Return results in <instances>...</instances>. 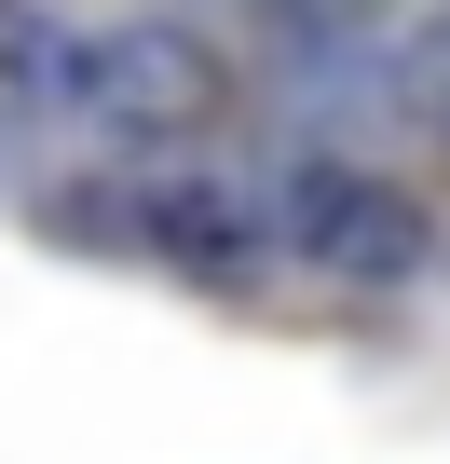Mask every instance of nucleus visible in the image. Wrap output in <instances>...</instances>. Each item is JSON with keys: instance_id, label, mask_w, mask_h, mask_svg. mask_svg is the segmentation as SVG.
Wrapping results in <instances>:
<instances>
[{"instance_id": "obj_1", "label": "nucleus", "mask_w": 450, "mask_h": 464, "mask_svg": "<svg viewBox=\"0 0 450 464\" xmlns=\"http://www.w3.org/2000/svg\"><path fill=\"white\" fill-rule=\"evenodd\" d=\"M273 218H287V246H301V260H328V274H355V287L423 274V205L382 191L369 164H287Z\"/></svg>"}, {"instance_id": "obj_2", "label": "nucleus", "mask_w": 450, "mask_h": 464, "mask_svg": "<svg viewBox=\"0 0 450 464\" xmlns=\"http://www.w3.org/2000/svg\"><path fill=\"white\" fill-rule=\"evenodd\" d=\"M82 96L110 110V137H191L205 110H218V55L191 42V28H110V42H82Z\"/></svg>"}, {"instance_id": "obj_3", "label": "nucleus", "mask_w": 450, "mask_h": 464, "mask_svg": "<svg viewBox=\"0 0 450 464\" xmlns=\"http://www.w3.org/2000/svg\"><path fill=\"white\" fill-rule=\"evenodd\" d=\"M137 232H150V246L191 274V287H233L246 260H260V232H246V205L233 191H205V178H164L150 205H137Z\"/></svg>"}, {"instance_id": "obj_4", "label": "nucleus", "mask_w": 450, "mask_h": 464, "mask_svg": "<svg viewBox=\"0 0 450 464\" xmlns=\"http://www.w3.org/2000/svg\"><path fill=\"white\" fill-rule=\"evenodd\" d=\"M0 69H14V82H0V96H14V110H55V96H82V55L28 14V0H0Z\"/></svg>"}, {"instance_id": "obj_5", "label": "nucleus", "mask_w": 450, "mask_h": 464, "mask_svg": "<svg viewBox=\"0 0 450 464\" xmlns=\"http://www.w3.org/2000/svg\"><path fill=\"white\" fill-rule=\"evenodd\" d=\"M409 110H423L436 137H450V14H436V28L409 42Z\"/></svg>"}, {"instance_id": "obj_6", "label": "nucleus", "mask_w": 450, "mask_h": 464, "mask_svg": "<svg viewBox=\"0 0 450 464\" xmlns=\"http://www.w3.org/2000/svg\"><path fill=\"white\" fill-rule=\"evenodd\" d=\"M273 14H287V28H328V42H341V28H369V14H396V0H273Z\"/></svg>"}]
</instances>
